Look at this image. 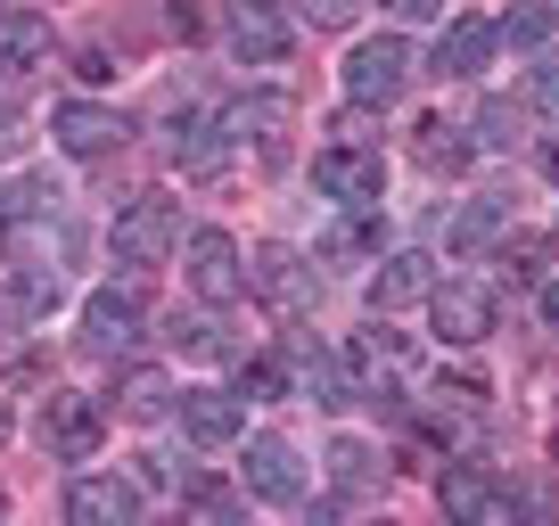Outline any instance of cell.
I'll return each instance as SVG.
<instances>
[{
	"label": "cell",
	"instance_id": "1",
	"mask_svg": "<svg viewBox=\"0 0 559 526\" xmlns=\"http://www.w3.org/2000/svg\"><path fill=\"white\" fill-rule=\"evenodd\" d=\"M337 395L346 404H386L403 411V395H412V346H403L395 330H362L337 346Z\"/></svg>",
	"mask_w": 559,
	"mask_h": 526
},
{
	"label": "cell",
	"instance_id": "2",
	"mask_svg": "<svg viewBox=\"0 0 559 526\" xmlns=\"http://www.w3.org/2000/svg\"><path fill=\"white\" fill-rule=\"evenodd\" d=\"M412 74H419L412 41H403V34H370L362 50L346 58V99L354 107H395L403 91H412Z\"/></svg>",
	"mask_w": 559,
	"mask_h": 526
},
{
	"label": "cell",
	"instance_id": "3",
	"mask_svg": "<svg viewBox=\"0 0 559 526\" xmlns=\"http://www.w3.org/2000/svg\"><path fill=\"white\" fill-rule=\"evenodd\" d=\"M174 247H181V206H174V198H132V206L116 214V263L157 272Z\"/></svg>",
	"mask_w": 559,
	"mask_h": 526
},
{
	"label": "cell",
	"instance_id": "4",
	"mask_svg": "<svg viewBox=\"0 0 559 526\" xmlns=\"http://www.w3.org/2000/svg\"><path fill=\"white\" fill-rule=\"evenodd\" d=\"M247 288L263 297V313H272V321H305V313H313V263H305L297 247H255Z\"/></svg>",
	"mask_w": 559,
	"mask_h": 526
},
{
	"label": "cell",
	"instance_id": "5",
	"mask_svg": "<svg viewBox=\"0 0 559 526\" xmlns=\"http://www.w3.org/2000/svg\"><path fill=\"white\" fill-rule=\"evenodd\" d=\"M437 502H444V518H461V526H510L519 518V493L493 469H477V461H461V469L437 477Z\"/></svg>",
	"mask_w": 559,
	"mask_h": 526
},
{
	"label": "cell",
	"instance_id": "6",
	"mask_svg": "<svg viewBox=\"0 0 559 526\" xmlns=\"http://www.w3.org/2000/svg\"><path fill=\"white\" fill-rule=\"evenodd\" d=\"M140 321H148V288H140V272L123 288H91V297H83V346L91 354H123L140 337Z\"/></svg>",
	"mask_w": 559,
	"mask_h": 526
},
{
	"label": "cell",
	"instance_id": "7",
	"mask_svg": "<svg viewBox=\"0 0 559 526\" xmlns=\"http://www.w3.org/2000/svg\"><path fill=\"white\" fill-rule=\"evenodd\" d=\"M428 321L444 346H486L493 337V288L486 280H437L428 288Z\"/></svg>",
	"mask_w": 559,
	"mask_h": 526
},
{
	"label": "cell",
	"instance_id": "8",
	"mask_svg": "<svg viewBox=\"0 0 559 526\" xmlns=\"http://www.w3.org/2000/svg\"><path fill=\"white\" fill-rule=\"evenodd\" d=\"M313 190L337 198V206H362V198H379V148H362L346 132V141H330L313 157Z\"/></svg>",
	"mask_w": 559,
	"mask_h": 526
},
{
	"label": "cell",
	"instance_id": "9",
	"mask_svg": "<svg viewBox=\"0 0 559 526\" xmlns=\"http://www.w3.org/2000/svg\"><path fill=\"white\" fill-rule=\"evenodd\" d=\"M247 493L272 502V510H297L305 502V461H297V444H288V437H255V444H247Z\"/></svg>",
	"mask_w": 559,
	"mask_h": 526
},
{
	"label": "cell",
	"instance_id": "10",
	"mask_svg": "<svg viewBox=\"0 0 559 526\" xmlns=\"http://www.w3.org/2000/svg\"><path fill=\"white\" fill-rule=\"evenodd\" d=\"M190 288L206 304L247 297V263H239V247H230V230H190Z\"/></svg>",
	"mask_w": 559,
	"mask_h": 526
},
{
	"label": "cell",
	"instance_id": "11",
	"mask_svg": "<svg viewBox=\"0 0 559 526\" xmlns=\"http://www.w3.org/2000/svg\"><path fill=\"white\" fill-rule=\"evenodd\" d=\"M99 437H107L99 404H91V395H67V386H58V395H50V411H41V444H50V461H91V453H99Z\"/></svg>",
	"mask_w": 559,
	"mask_h": 526
},
{
	"label": "cell",
	"instance_id": "12",
	"mask_svg": "<svg viewBox=\"0 0 559 526\" xmlns=\"http://www.w3.org/2000/svg\"><path fill=\"white\" fill-rule=\"evenodd\" d=\"M428 288H437V255H412V247H403V255H379V272H370V313H403V304H419L428 297Z\"/></svg>",
	"mask_w": 559,
	"mask_h": 526
},
{
	"label": "cell",
	"instance_id": "13",
	"mask_svg": "<svg viewBox=\"0 0 559 526\" xmlns=\"http://www.w3.org/2000/svg\"><path fill=\"white\" fill-rule=\"evenodd\" d=\"M239 428H247V395H223V386H190V395H181V437L190 444L223 453Z\"/></svg>",
	"mask_w": 559,
	"mask_h": 526
},
{
	"label": "cell",
	"instance_id": "14",
	"mask_svg": "<svg viewBox=\"0 0 559 526\" xmlns=\"http://www.w3.org/2000/svg\"><path fill=\"white\" fill-rule=\"evenodd\" d=\"M50 141L67 157H107V148H123V116L116 107H91V99H67L50 116Z\"/></svg>",
	"mask_w": 559,
	"mask_h": 526
},
{
	"label": "cell",
	"instance_id": "15",
	"mask_svg": "<svg viewBox=\"0 0 559 526\" xmlns=\"http://www.w3.org/2000/svg\"><path fill=\"white\" fill-rule=\"evenodd\" d=\"M67 518L74 526H132L140 518V486L132 477H74L67 486Z\"/></svg>",
	"mask_w": 559,
	"mask_h": 526
},
{
	"label": "cell",
	"instance_id": "16",
	"mask_svg": "<svg viewBox=\"0 0 559 526\" xmlns=\"http://www.w3.org/2000/svg\"><path fill=\"white\" fill-rule=\"evenodd\" d=\"M230 50H239L247 67H280V58H288V17H280L272 0H239V9H230Z\"/></svg>",
	"mask_w": 559,
	"mask_h": 526
},
{
	"label": "cell",
	"instance_id": "17",
	"mask_svg": "<svg viewBox=\"0 0 559 526\" xmlns=\"http://www.w3.org/2000/svg\"><path fill=\"white\" fill-rule=\"evenodd\" d=\"M34 67H50V17L0 9V83H25Z\"/></svg>",
	"mask_w": 559,
	"mask_h": 526
},
{
	"label": "cell",
	"instance_id": "18",
	"mask_svg": "<svg viewBox=\"0 0 559 526\" xmlns=\"http://www.w3.org/2000/svg\"><path fill=\"white\" fill-rule=\"evenodd\" d=\"M486 58H493V25L486 17H453L437 34V74H453V83L461 74H486Z\"/></svg>",
	"mask_w": 559,
	"mask_h": 526
},
{
	"label": "cell",
	"instance_id": "19",
	"mask_svg": "<svg viewBox=\"0 0 559 526\" xmlns=\"http://www.w3.org/2000/svg\"><path fill=\"white\" fill-rule=\"evenodd\" d=\"M379 247H386V214H379V198L346 206L330 230H321V255H379Z\"/></svg>",
	"mask_w": 559,
	"mask_h": 526
},
{
	"label": "cell",
	"instance_id": "20",
	"mask_svg": "<svg viewBox=\"0 0 559 526\" xmlns=\"http://www.w3.org/2000/svg\"><path fill=\"white\" fill-rule=\"evenodd\" d=\"M510 230V198H469V206L453 214V230H444V247L453 255H477V247H493Z\"/></svg>",
	"mask_w": 559,
	"mask_h": 526
},
{
	"label": "cell",
	"instance_id": "21",
	"mask_svg": "<svg viewBox=\"0 0 559 526\" xmlns=\"http://www.w3.org/2000/svg\"><path fill=\"white\" fill-rule=\"evenodd\" d=\"M116 411H123V420H165V411H174V379L148 370V362H132L116 379Z\"/></svg>",
	"mask_w": 559,
	"mask_h": 526
},
{
	"label": "cell",
	"instance_id": "22",
	"mask_svg": "<svg viewBox=\"0 0 559 526\" xmlns=\"http://www.w3.org/2000/svg\"><path fill=\"white\" fill-rule=\"evenodd\" d=\"M551 34H559V0H510V17L493 25V41H510V50H543Z\"/></svg>",
	"mask_w": 559,
	"mask_h": 526
},
{
	"label": "cell",
	"instance_id": "23",
	"mask_svg": "<svg viewBox=\"0 0 559 526\" xmlns=\"http://www.w3.org/2000/svg\"><path fill=\"white\" fill-rule=\"evenodd\" d=\"M330 477H337L346 493H370V486H386V461L370 453L362 437H337V444H330Z\"/></svg>",
	"mask_w": 559,
	"mask_h": 526
},
{
	"label": "cell",
	"instance_id": "24",
	"mask_svg": "<svg viewBox=\"0 0 559 526\" xmlns=\"http://www.w3.org/2000/svg\"><path fill=\"white\" fill-rule=\"evenodd\" d=\"M50 304H58V272H25V280L0 288V330H17V321L50 313Z\"/></svg>",
	"mask_w": 559,
	"mask_h": 526
},
{
	"label": "cell",
	"instance_id": "25",
	"mask_svg": "<svg viewBox=\"0 0 559 526\" xmlns=\"http://www.w3.org/2000/svg\"><path fill=\"white\" fill-rule=\"evenodd\" d=\"M288 379H297V362H288V354H255V362L239 370V395H247V404H280V395H288Z\"/></svg>",
	"mask_w": 559,
	"mask_h": 526
},
{
	"label": "cell",
	"instance_id": "26",
	"mask_svg": "<svg viewBox=\"0 0 559 526\" xmlns=\"http://www.w3.org/2000/svg\"><path fill=\"white\" fill-rule=\"evenodd\" d=\"M477 157V141H453V123H419V165L428 174H461Z\"/></svg>",
	"mask_w": 559,
	"mask_h": 526
},
{
	"label": "cell",
	"instance_id": "27",
	"mask_svg": "<svg viewBox=\"0 0 559 526\" xmlns=\"http://www.w3.org/2000/svg\"><path fill=\"white\" fill-rule=\"evenodd\" d=\"M510 132H519V107H502V99H493L486 116H477V148H510Z\"/></svg>",
	"mask_w": 559,
	"mask_h": 526
},
{
	"label": "cell",
	"instance_id": "28",
	"mask_svg": "<svg viewBox=\"0 0 559 526\" xmlns=\"http://www.w3.org/2000/svg\"><path fill=\"white\" fill-rule=\"evenodd\" d=\"M174 346H190V354H230L214 321H174Z\"/></svg>",
	"mask_w": 559,
	"mask_h": 526
},
{
	"label": "cell",
	"instance_id": "29",
	"mask_svg": "<svg viewBox=\"0 0 559 526\" xmlns=\"http://www.w3.org/2000/svg\"><path fill=\"white\" fill-rule=\"evenodd\" d=\"M181 502L206 510V518H230V493H223V486H206V477H190V486H181Z\"/></svg>",
	"mask_w": 559,
	"mask_h": 526
},
{
	"label": "cell",
	"instance_id": "30",
	"mask_svg": "<svg viewBox=\"0 0 559 526\" xmlns=\"http://www.w3.org/2000/svg\"><path fill=\"white\" fill-rule=\"evenodd\" d=\"M305 17L313 25H354V9H362V0H297Z\"/></svg>",
	"mask_w": 559,
	"mask_h": 526
},
{
	"label": "cell",
	"instance_id": "31",
	"mask_svg": "<svg viewBox=\"0 0 559 526\" xmlns=\"http://www.w3.org/2000/svg\"><path fill=\"white\" fill-rule=\"evenodd\" d=\"M403 25H428V17H444V0H386Z\"/></svg>",
	"mask_w": 559,
	"mask_h": 526
},
{
	"label": "cell",
	"instance_id": "32",
	"mask_svg": "<svg viewBox=\"0 0 559 526\" xmlns=\"http://www.w3.org/2000/svg\"><path fill=\"white\" fill-rule=\"evenodd\" d=\"M535 313H543V330L559 337V280H543V288H535Z\"/></svg>",
	"mask_w": 559,
	"mask_h": 526
},
{
	"label": "cell",
	"instance_id": "33",
	"mask_svg": "<svg viewBox=\"0 0 559 526\" xmlns=\"http://www.w3.org/2000/svg\"><path fill=\"white\" fill-rule=\"evenodd\" d=\"M17 214H25V206H17V190H0V247L17 239Z\"/></svg>",
	"mask_w": 559,
	"mask_h": 526
},
{
	"label": "cell",
	"instance_id": "34",
	"mask_svg": "<svg viewBox=\"0 0 559 526\" xmlns=\"http://www.w3.org/2000/svg\"><path fill=\"white\" fill-rule=\"evenodd\" d=\"M535 99H543V107H559V67H543V74H535Z\"/></svg>",
	"mask_w": 559,
	"mask_h": 526
},
{
	"label": "cell",
	"instance_id": "35",
	"mask_svg": "<svg viewBox=\"0 0 559 526\" xmlns=\"http://www.w3.org/2000/svg\"><path fill=\"white\" fill-rule=\"evenodd\" d=\"M543 174L559 181V132H551V141H543Z\"/></svg>",
	"mask_w": 559,
	"mask_h": 526
},
{
	"label": "cell",
	"instance_id": "36",
	"mask_svg": "<svg viewBox=\"0 0 559 526\" xmlns=\"http://www.w3.org/2000/svg\"><path fill=\"white\" fill-rule=\"evenodd\" d=\"M0 437H9V411H0Z\"/></svg>",
	"mask_w": 559,
	"mask_h": 526
},
{
	"label": "cell",
	"instance_id": "37",
	"mask_svg": "<svg viewBox=\"0 0 559 526\" xmlns=\"http://www.w3.org/2000/svg\"><path fill=\"white\" fill-rule=\"evenodd\" d=\"M551 453H559V437H551Z\"/></svg>",
	"mask_w": 559,
	"mask_h": 526
},
{
	"label": "cell",
	"instance_id": "38",
	"mask_svg": "<svg viewBox=\"0 0 559 526\" xmlns=\"http://www.w3.org/2000/svg\"><path fill=\"white\" fill-rule=\"evenodd\" d=\"M0 510H9V502H0Z\"/></svg>",
	"mask_w": 559,
	"mask_h": 526
}]
</instances>
